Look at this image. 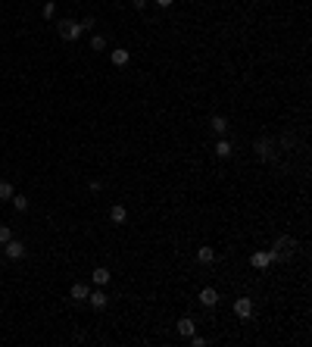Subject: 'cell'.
I'll return each instance as SVG.
<instances>
[{
    "label": "cell",
    "mask_w": 312,
    "mask_h": 347,
    "mask_svg": "<svg viewBox=\"0 0 312 347\" xmlns=\"http://www.w3.org/2000/svg\"><path fill=\"white\" fill-rule=\"evenodd\" d=\"M272 250L278 253V260H290V257H293V250H297V241H293L290 235H278Z\"/></svg>",
    "instance_id": "cell-1"
},
{
    "label": "cell",
    "mask_w": 312,
    "mask_h": 347,
    "mask_svg": "<svg viewBox=\"0 0 312 347\" xmlns=\"http://www.w3.org/2000/svg\"><path fill=\"white\" fill-rule=\"evenodd\" d=\"M253 150H256V157L263 160V163H272V160H278V150H275V141H268V138H259L256 144H253Z\"/></svg>",
    "instance_id": "cell-2"
},
{
    "label": "cell",
    "mask_w": 312,
    "mask_h": 347,
    "mask_svg": "<svg viewBox=\"0 0 312 347\" xmlns=\"http://www.w3.org/2000/svg\"><path fill=\"white\" fill-rule=\"evenodd\" d=\"M56 31H60L63 41H78V38H81V22L63 19V22H56Z\"/></svg>",
    "instance_id": "cell-3"
},
{
    "label": "cell",
    "mask_w": 312,
    "mask_h": 347,
    "mask_svg": "<svg viewBox=\"0 0 312 347\" xmlns=\"http://www.w3.org/2000/svg\"><path fill=\"white\" fill-rule=\"evenodd\" d=\"M250 263H253V269H268L272 263H278V253L275 250H256L250 257Z\"/></svg>",
    "instance_id": "cell-4"
},
{
    "label": "cell",
    "mask_w": 312,
    "mask_h": 347,
    "mask_svg": "<svg viewBox=\"0 0 312 347\" xmlns=\"http://www.w3.org/2000/svg\"><path fill=\"white\" fill-rule=\"evenodd\" d=\"M3 253H6V260H22L25 257V244L16 241V238H10V241L3 244Z\"/></svg>",
    "instance_id": "cell-5"
},
{
    "label": "cell",
    "mask_w": 312,
    "mask_h": 347,
    "mask_svg": "<svg viewBox=\"0 0 312 347\" xmlns=\"http://www.w3.org/2000/svg\"><path fill=\"white\" fill-rule=\"evenodd\" d=\"M234 316H238V319H250V316H253V300H250V297L234 300Z\"/></svg>",
    "instance_id": "cell-6"
},
{
    "label": "cell",
    "mask_w": 312,
    "mask_h": 347,
    "mask_svg": "<svg viewBox=\"0 0 312 347\" xmlns=\"http://www.w3.org/2000/svg\"><path fill=\"white\" fill-rule=\"evenodd\" d=\"M200 303H203L206 310H213L218 303V291H216V288H203V291H200Z\"/></svg>",
    "instance_id": "cell-7"
},
{
    "label": "cell",
    "mask_w": 312,
    "mask_h": 347,
    "mask_svg": "<svg viewBox=\"0 0 312 347\" xmlns=\"http://www.w3.org/2000/svg\"><path fill=\"white\" fill-rule=\"evenodd\" d=\"M88 303H91V307H94V310H106L109 297H106V294H103V291H100V288H97V291H91V294H88Z\"/></svg>",
    "instance_id": "cell-8"
},
{
    "label": "cell",
    "mask_w": 312,
    "mask_h": 347,
    "mask_svg": "<svg viewBox=\"0 0 312 347\" xmlns=\"http://www.w3.org/2000/svg\"><path fill=\"white\" fill-rule=\"evenodd\" d=\"M88 294H91V288L84 285V282H75V285L69 288V297H72V300H88Z\"/></svg>",
    "instance_id": "cell-9"
},
{
    "label": "cell",
    "mask_w": 312,
    "mask_h": 347,
    "mask_svg": "<svg viewBox=\"0 0 312 347\" xmlns=\"http://www.w3.org/2000/svg\"><path fill=\"white\" fill-rule=\"evenodd\" d=\"M175 328H178V335H184V338H191L193 332H197V325H193V319H191V316H181Z\"/></svg>",
    "instance_id": "cell-10"
},
{
    "label": "cell",
    "mask_w": 312,
    "mask_h": 347,
    "mask_svg": "<svg viewBox=\"0 0 312 347\" xmlns=\"http://www.w3.org/2000/svg\"><path fill=\"white\" fill-rule=\"evenodd\" d=\"M109 60H113V66H128V60H131V53L128 50H113V53H109Z\"/></svg>",
    "instance_id": "cell-11"
},
{
    "label": "cell",
    "mask_w": 312,
    "mask_h": 347,
    "mask_svg": "<svg viewBox=\"0 0 312 347\" xmlns=\"http://www.w3.org/2000/svg\"><path fill=\"white\" fill-rule=\"evenodd\" d=\"M213 132L218 134V138H225V132H228V119H225V116H213Z\"/></svg>",
    "instance_id": "cell-12"
},
{
    "label": "cell",
    "mask_w": 312,
    "mask_h": 347,
    "mask_svg": "<svg viewBox=\"0 0 312 347\" xmlns=\"http://www.w3.org/2000/svg\"><path fill=\"white\" fill-rule=\"evenodd\" d=\"M109 219H113V222H116V225H122V222H125V219H128V210H125L122 204H116L113 210H109Z\"/></svg>",
    "instance_id": "cell-13"
},
{
    "label": "cell",
    "mask_w": 312,
    "mask_h": 347,
    "mask_svg": "<svg viewBox=\"0 0 312 347\" xmlns=\"http://www.w3.org/2000/svg\"><path fill=\"white\" fill-rule=\"evenodd\" d=\"M10 204H13L16 213H25V210H28V197H25V194H13V197H10Z\"/></svg>",
    "instance_id": "cell-14"
},
{
    "label": "cell",
    "mask_w": 312,
    "mask_h": 347,
    "mask_svg": "<svg viewBox=\"0 0 312 347\" xmlns=\"http://www.w3.org/2000/svg\"><path fill=\"white\" fill-rule=\"evenodd\" d=\"M197 260H200L203 266L216 263V250H213V247H200V250H197Z\"/></svg>",
    "instance_id": "cell-15"
},
{
    "label": "cell",
    "mask_w": 312,
    "mask_h": 347,
    "mask_svg": "<svg viewBox=\"0 0 312 347\" xmlns=\"http://www.w3.org/2000/svg\"><path fill=\"white\" fill-rule=\"evenodd\" d=\"M231 150H234V147H231V141H225V138H218V141H216V154L222 157V160H225V157H231Z\"/></svg>",
    "instance_id": "cell-16"
},
{
    "label": "cell",
    "mask_w": 312,
    "mask_h": 347,
    "mask_svg": "<svg viewBox=\"0 0 312 347\" xmlns=\"http://www.w3.org/2000/svg\"><path fill=\"white\" fill-rule=\"evenodd\" d=\"M109 278H113V275H109L106 266H97V269H94V285H106Z\"/></svg>",
    "instance_id": "cell-17"
},
{
    "label": "cell",
    "mask_w": 312,
    "mask_h": 347,
    "mask_svg": "<svg viewBox=\"0 0 312 347\" xmlns=\"http://www.w3.org/2000/svg\"><path fill=\"white\" fill-rule=\"evenodd\" d=\"M13 194H16V191H13V185H10V182L3 179V182H0V200H10Z\"/></svg>",
    "instance_id": "cell-18"
},
{
    "label": "cell",
    "mask_w": 312,
    "mask_h": 347,
    "mask_svg": "<svg viewBox=\"0 0 312 347\" xmlns=\"http://www.w3.org/2000/svg\"><path fill=\"white\" fill-rule=\"evenodd\" d=\"M91 50H106V38L103 35H94V38H91Z\"/></svg>",
    "instance_id": "cell-19"
},
{
    "label": "cell",
    "mask_w": 312,
    "mask_h": 347,
    "mask_svg": "<svg viewBox=\"0 0 312 347\" xmlns=\"http://www.w3.org/2000/svg\"><path fill=\"white\" fill-rule=\"evenodd\" d=\"M53 16H56V3H53V0H47V3H44V19H53Z\"/></svg>",
    "instance_id": "cell-20"
},
{
    "label": "cell",
    "mask_w": 312,
    "mask_h": 347,
    "mask_svg": "<svg viewBox=\"0 0 312 347\" xmlns=\"http://www.w3.org/2000/svg\"><path fill=\"white\" fill-rule=\"evenodd\" d=\"M10 238H13V228L10 225H0V244H6Z\"/></svg>",
    "instance_id": "cell-21"
},
{
    "label": "cell",
    "mask_w": 312,
    "mask_h": 347,
    "mask_svg": "<svg viewBox=\"0 0 312 347\" xmlns=\"http://www.w3.org/2000/svg\"><path fill=\"white\" fill-rule=\"evenodd\" d=\"M94 16H88V19H81V31H94Z\"/></svg>",
    "instance_id": "cell-22"
},
{
    "label": "cell",
    "mask_w": 312,
    "mask_h": 347,
    "mask_svg": "<svg viewBox=\"0 0 312 347\" xmlns=\"http://www.w3.org/2000/svg\"><path fill=\"white\" fill-rule=\"evenodd\" d=\"M191 344H193V347H203V344H206V338H200L197 332H193V335H191Z\"/></svg>",
    "instance_id": "cell-23"
},
{
    "label": "cell",
    "mask_w": 312,
    "mask_h": 347,
    "mask_svg": "<svg viewBox=\"0 0 312 347\" xmlns=\"http://www.w3.org/2000/svg\"><path fill=\"white\" fill-rule=\"evenodd\" d=\"M147 3H150V0H131V6H134V10H141V13L147 10Z\"/></svg>",
    "instance_id": "cell-24"
},
{
    "label": "cell",
    "mask_w": 312,
    "mask_h": 347,
    "mask_svg": "<svg viewBox=\"0 0 312 347\" xmlns=\"http://www.w3.org/2000/svg\"><path fill=\"white\" fill-rule=\"evenodd\" d=\"M175 0H156V6H172Z\"/></svg>",
    "instance_id": "cell-25"
}]
</instances>
